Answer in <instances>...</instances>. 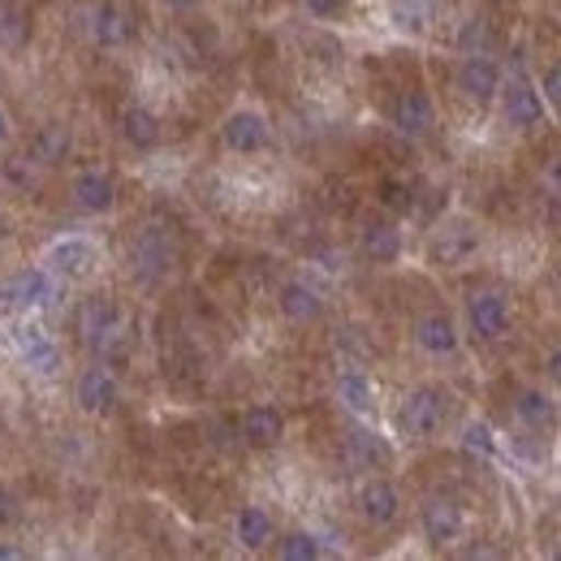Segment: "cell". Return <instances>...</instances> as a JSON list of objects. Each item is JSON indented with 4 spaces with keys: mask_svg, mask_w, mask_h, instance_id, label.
<instances>
[{
    "mask_svg": "<svg viewBox=\"0 0 561 561\" xmlns=\"http://www.w3.org/2000/svg\"><path fill=\"white\" fill-rule=\"evenodd\" d=\"M26 558V549H18V545H0V561H18Z\"/></svg>",
    "mask_w": 561,
    "mask_h": 561,
    "instance_id": "obj_35",
    "label": "cell"
},
{
    "mask_svg": "<svg viewBox=\"0 0 561 561\" xmlns=\"http://www.w3.org/2000/svg\"><path fill=\"white\" fill-rule=\"evenodd\" d=\"M70 195H73V208L87 211V216H108V211L117 208V182L108 173H100V169L73 173Z\"/></svg>",
    "mask_w": 561,
    "mask_h": 561,
    "instance_id": "obj_16",
    "label": "cell"
},
{
    "mask_svg": "<svg viewBox=\"0 0 561 561\" xmlns=\"http://www.w3.org/2000/svg\"><path fill=\"white\" fill-rule=\"evenodd\" d=\"M73 147V135L66 122H44L31 142H26V160L35 164V169H53V164H61L66 156H70Z\"/></svg>",
    "mask_w": 561,
    "mask_h": 561,
    "instance_id": "obj_18",
    "label": "cell"
},
{
    "mask_svg": "<svg viewBox=\"0 0 561 561\" xmlns=\"http://www.w3.org/2000/svg\"><path fill=\"white\" fill-rule=\"evenodd\" d=\"M501 100H505V122L514 126V130H531V126H540L545 122V95L523 78V73H510V82H501V91H496Z\"/></svg>",
    "mask_w": 561,
    "mask_h": 561,
    "instance_id": "obj_8",
    "label": "cell"
},
{
    "mask_svg": "<svg viewBox=\"0 0 561 561\" xmlns=\"http://www.w3.org/2000/svg\"><path fill=\"white\" fill-rule=\"evenodd\" d=\"M277 558L280 561H316L324 558V545L311 536V531H289L277 540Z\"/></svg>",
    "mask_w": 561,
    "mask_h": 561,
    "instance_id": "obj_28",
    "label": "cell"
},
{
    "mask_svg": "<svg viewBox=\"0 0 561 561\" xmlns=\"http://www.w3.org/2000/svg\"><path fill=\"white\" fill-rule=\"evenodd\" d=\"M346 454H351L354 467H363V471H385L393 462V449L385 445V436H376L367 427H351L346 432Z\"/></svg>",
    "mask_w": 561,
    "mask_h": 561,
    "instance_id": "obj_24",
    "label": "cell"
},
{
    "mask_svg": "<svg viewBox=\"0 0 561 561\" xmlns=\"http://www.w3.org/2000/svg\"><path fill=\"white\" fill-rule=\"evenodd\" d=\"M39 264H44L53 277L78 280L100 264V251H95V242H91V238L70 233V238H57L53 247H44V260H39Z\"/></svg>",
    "mask_w": 561,
    "mask_h": 561,
    "instance_id": "obj_7",
    "label": "cell"
},
{
    "mask_svg": "<svg viewBox=\"0 0 561 561\" xmlns=\"http://www.w3.org/2000/svg\"><path fill=\"white\" fill-rule=\"evenodd\" d=\"M471 251H476V233H471V225H454V229L436 233V242H432V260H436L440 268L462 264Z\"/></svg>",
    "mask_w": 561,
    "mask_h": 561,
    "instance_id": "obj_26",
    "label": "cell"
},
{
    "mask_svg": "<svg viewBox=\"0 0 561 561\" xmlns=\"http://www.w3.org/2000/svg\"><path fill=\"white\" fill-rule=\"evenodd\" d=\"M445 420H449V393H445L440 385H420V389H411L407 402H402V411H398V423H402V432H407L411 440H432V436H440Z\"/></svg>",
    "mask_w": 561,
    "mask_h": 561,
    "instance_id": "obj_2",
    "label": "cell"
},
{
    "mask_svg": "<svg viewBox=\"0 0 561 561\" xmlns=\"http://www.w3.org/2000/svg\"><path fill=\"white\" fill-rule=\"evenodd\" d=\"M164 4H169V9H199L204 0H164Z\"/></svg>",
    "mask_w": 561,
    "mask_h": 561,
    "instance_id": "obj_37",
    "label": "cell"
},
{
    "mask_svg": "<svg viewBox=\"0 0 561 561\" xmlns=\"http://www.w3.org/2000/svg\"><path fill=\"white\" fill-rule=\"evenodd\" d=\"M337 398H342V407L354 411V415H371L376 411V389H371V380L363 371H346L337 380Z\"/></svg>",
    "mask_w": 561,
    "mask_h": 561,
    "instance_id": "obj_27",
    "label": "cell"
},
{
    "mask_svg": "<svg viewBox=\"0 0 561 561\" xmlns=\"http://www.w3.org/2000/svg\"><path fill=\"white\" fill-rule=\"evenodd\" d=\"M233 540H238L242 549H251V553L268 549V545L277 540V536H273V514H268L264 505H242L238 518H233Z\"/></svg>",
    "mask_w": 561,
    "mask_h": 561,
    "instance_id": "obj_22",
    "label": "cell"
},
{
    "mask_svg": "<svg viewBox=\"0 0 561 561\" xmlns=\"http://www.w3.org/2000/svg\"><path fill=\"white\" fill-rule=\"evenodd\" d=\"M549 182H553V186L561 191V156L553 160V169H549Z\"/></svg>",
    "mask_w": 561,
    "mask_h": 561,
    "instance_id": "obj_38",
    "label": "cell"
},
{
    "mask_svg": "<svg viewBox=\"0 0 561 561\" xmlns=\"http://www.w3.org/2000/svg\"><path fill=\"white\" fill-rule=\"evenodd\" d=\"M358 251L371 264H393L402 255V229L393 220H363L358 229Z\"/></svg>",
    "mask_w": 561,
    "mask_h": 561,
    "instance_id": "obj_19",
    "label": "cell"
},
{
    "mask_svg": "<svg viewBox=\"0 0 561 561\" xmlns=\"http://www.w3.org/2000/svg\"><path fill=\"white\" fill-rule=\"evenodd\" d=\"M415 346L423 354H432V358H449V354H458L462 346V333H458V324H454V316H445V311H427L415 320Z\"/></svg>",
    "mask_w": 561,
    "mask_h": 561,
    "instance_id": "obj_17",
    "label": "cell"
},
{
    "mask_svg": "<svg viewBox=\"0 0 561 561\" xmlns=\"http://www.w3.org/2000/svg\"><path fill=\"white\" fill-rule=\"evenodd\" d=\"M420 523L432 549H449V545H458L462 531H467V518H462V510H458L449 496H427L420 510Z\"/></svg>",
    "mask_w": 561,
    "mask_h": 561,
    "instance_id": "obj_9",
    "label": "cell"
},
{
    "mask_svg": "<svg viewBox=\"0 0 561 561\" xmlns=\"http://www.w3.org/2000/svg\"><path fill=\"white\" fill-rule=\"evenodd\" d=\"M18 518H22V496L0 484V531H9Z\"/></svg>",
    "mask_w": 561,
    "mask_h": 561,
    "instance_id": "obj_30",
    "label": "cell"
},
{
    "mask_svg": "<svg viewBox=\"0 0 561 561\" xmlns=\"http://www.w3.org/2000/svg\"><path fill=\"white\" fill-rule=\"evenodd\" d=\"M73 402L87 415H113L117 402H122V385H117V376L108 367H87L78 376V385H73Z\"/></svg>",
    "mask_w": 561,
    "mask_h": 561,
    "instance_id": "obj_10",
    "label": "cell"
},
{
    "mask_svg": "<svg viewBox=\"0 0 561 561\" xmlns=\"http://www.w3.org/2000/svg\"><path fill=\"white\" fill-rule=\"evenodd\" d=\"M462 445H467V449H476V454H484V458L496 454V436H492L489 423H480V420H471L467 427H462Z\"/></svg>",
    "mask_w": 561,
    "mask_h": 561,
    "instance_id": "obj_29",
    "label": "cell"
},
{
    "mask_svg": "<svg viewBox=\"0 0 561 561\" xmlns=\"http://www.w3.org/2000/svg\"><path fill=\"white\" fill-rule=\"evenodd\" d=\"M9 139H13V130H9V113L0 108V142H9Z\"/></svg>",
    "mask_w": 561,
    "mask_h": 561,
    "instance_id": "obj_36",
    "label": "cell"
},
{
    "mask_svg": "<svg viewBox=\"0 0 561 561\" xmlns=\"http://www.w3.org/2000/svg\"><path fill=\"white\" fill-rule=\"evenodd\" d=\"M285 436V415H280L273 402H255L242 411V440L255 445V449H273Z\"/></svg>",
    "mask_w": 561,
    "mask_h": 561,
    "instance_id": "obj_20",
    "label": "cell"
},
{
    "mask_svg": "<svg viewBox=\"0 0 561 561\" xmlns=\"http://www.w3.org/2000/svg\"><path fill=\"white\" fill-rule=\"evenodd\" d=\"M277 302L280 311H285V320H294V324H316L324 316V298L307 280H285Z\"/></svg>",
    "mask_w": 561,
    "mask_h": 561,
    "instance_id": "obj_23",
    "label": "cell"
},
{
    "mask_svg": "<svg viewBox=\"0 0 561 561\" xmlns=\"http://www.w3.org/2000/svg\"><path fill=\"white\" fill-rule=\"evenodd\" d=\"M87 18H91V39L100 48H126L135 39V13L122 0H100Z\"/></svg>",
    "mask_w": 561,
    "mask_h": 561,
    "instance_id": "obj_11",
    "label": "cell"
},
{
    "mask_svg": "<svg viewBox=\"0 0 561 561\" xmlns=\"http://www.w3.org/2000/svg\"><path fill=\"white\" fill-rule=\"evenodd\" d=\"M514 415H518L523 427L545 432V427H553V423H558V402H553L545 389H523V393L514 398Z\"/></svg>",
    "mask_w": 561,
    "mask_h": 561,
    "instance_id": "obj_25",
    "label": "cell"
},
{
    "mask_svg": "<svg viewBox=\"0 0 561 561\" xmlns=\"http://www.w3.org/2000/svg\"><path fill=\"white\" fill-rule=\"evenodd\" d=\"M0 298H4V307H13V311L48 307V302L57 298V285H53V273L39 264V268H22V273H13V277L4 280Z\"/></svg>",
    "mask_w": 561,
    "mask_h": 561,
    "instance_id": "obj_12",
    "label": "cell"
},
{
    "mask_svg": "<svg viewBox=\"0 0 561 561\" xmlns=\"http://www.w3.org/2000/svg\"><path fill=\"white\" fill-rule=\"evenodd\" d=\"M307 4V13H316V18H337L342 9H346V0H302Z\"/></svg>",
    "mask_w": 561,
    "mask_h": 561,
    "instance_id": "obj_33",
    "label": "cell"
},
{
    "mask_svg": "<svg viewBox=\"0 0 561 561\" xmlns=\"http://www.w3.org/2000/svg\"><path fill=\"white\" fill-rule=\"evenodd\" d=\"M540 95H545L549 108H558L561 113V61H553V66L545 70V78H540Z\"/></svg>",
    "mask_w": 561,
    "mask_h": 561,
    "instance_id": "obj_31",
    "label": "cell"
},
{
    "mask_svg": "<svg viewBox=\"0 0 561 561\" xmlns=\"http://www.w3.org/2000/svg\"><path fill=\"white\" fill-rule=\"evenodd\" d=\"M458 91L471 104H492L496 91H501V66L492 61L489 53H467L462 66H458Z\"/></svg>",
    "mask_w": 561,
    "mask_h": 561,
    "instance_id": "obj_14",
    "label": "cell"
},
{
    "mask_svg": "<svg viewBox=\"0 0 561 561\" xmlns=\"http://www.w3.org/2000/svg\"><path fill=\"white\" fill-rule=\"evenodd\" d=\"M78 337H82V346L95 358H122L126 342H130V320H126L122 302L108 298V294L82 298V307H78Z\"/></svg>",
    "mask_w": 561,
    "mask_h": 561,
    "instance_id": "obj_1",
    "label": "cell"
},
{
    "mask_svg": "<svg viewBox=\"0 0 561 561\" xmlns=\"http://www.w3.org/2000/svg\"><path fill=\"white\" fill-rule=\"evenodd\" d=\"M9 351L18 354L31 371H39V376H57L61 367H66V354H61V346L39 329V324H13L9 329Z\"/></svg>",
    "mask_w": 561,
    "mask_h": 561,
    "instance_id": "obj_3",
    "label": "cell"
},
{
    "mask_svg": "<svg viewBox=\"0 0 561 561\" xmlns=\"http://www.w3.org/2000/svg\"><path fill=\"white\" fill-rule=\"evenodd\" d=\"M220 142H225V151H233V156H260V151L273 147V126H268V117L255 113V108H233V113L220 122Z\"/></svg>",
    "mask_w": 561,
    "mask_h": 561,
    "instance_id": "obj_4",
    "label": "cell"
},
{
    "mask_svg": "<svg viewBox=\"0 0 561 561\" xmlns=\"http://www.w3.org/2000/svg\"><path fill=\"white\" fill-rule=\"evenodd\" d=\"M545 371H549V380H553V385H561V346L545 358Z\"/></svg>",
    "mask_w": 561,
    "mask_h": 561,
    "instance_id": "obj_34",
    "label": "cell"
},
{
    "mask_svg": "<svg viewBox=\"0 0 561 561\" xmlns=\"http://www.w3.org/2000/svg\"><path fill=\"white\" fill-rule=\"evenodd\" d=\"M173 260H178V251H173V242H169V233L164 229H142L139 238H135V247H130V268H135V277L142 285H156V280H164L173 273Z\"/></svg>",
    "mask_w": 561,
    "mask_h": 561,
    "instance_id": "obj_5",
    "label": "cell"
},
{
    "mask_svg": "<svg viewBox=\"0 0 561 561\" xmlns=\"http://www.w3.org/2000/svg\"><path fill=\"white\" fill-rule=\"evenodd\" d=\"M558 289H561V264H558Z\"/></svg>",
    "mask_w": 561,
    "mask_h": 561,
    "instance_id": "obj_39",
    "label": "cell"
},
{
    "mask_svg": "<svg viewBox=\"0 0 561 561\" xmlns=\"http://www.w3.org/2000/svg\"><path fill=\"white\" fill-rule=\"evenodd\" d=\"M467 329L480 342H501L510 333V298L501 289H476L467 298Z\"/></svg>",
    "mask_w": 561,
    "mask_h": 561,
    "instance_id": "obj_6",
    "label": "cell"
},
{
    "mask_svg": "<svg viewBox=\"0 0 561 561\" xmlns=\"http://www.w3.org/2000/svg\"><path fill=\"white\" fill-rule=\"evenodd\" d=\"M476 44H480V53H484V44H489V26H484L480 18H476V22L462 31V48H467V53H476Z\"/></svg>",
    "mask_w": 561,
    "mask_h": 561,
    "instance_id": "obj_32",
    "label": "cell"
},
{
    "mask_svg": "<svg viewBox=\"0 0 561 561\" xmlns=\"http://www.w3.org/2000/svg\"><path fill=\"white\" fill-rule=\"evenodd\" d=\"M354 505H358V518L367 523V527H393L398 523V514H402V492L393 489L389 480H367L358 496H354Z\"/></svg>",
    "mask_w": 561,
    "mask_h": 561,
    "instance_id": "obj_15",
    "label": "cell"
},
{
    "mask_svg": "<svg viewBox=\"0 0 561 561\" xmlns=\"http://www.w3.org/2000/svg\"><path fill=\"white\" fill-rule=\"evenodd\" d=\"M117 130H122V139L130 142L135 151H151V147H160V139H164L160 117H156L147 104H126V108L117 113Z\"/></svg>",
    "mask_w": 561,
    "mask_h": 561,
    "instance_id": "obj_21",
    "label": "cell"
},
{
    "mask_svg": "<svg viewBox=\"0 0 561 561\" xmlns=\"http://www.w3.org/2000/svg\"><path fill=\"white\" fill-rule=\"evenodd\" d=\"M389 122L398 126V135H407V139H423V135H432V126H436V104H432V95H427V91L411 87V91H402V95L393 100Z\"/></svg>",
    "mask_w": 561,
    "mask_h": 561,
    "instance_id": "obj_13",
    "label": "cell"
}]
</instances>
